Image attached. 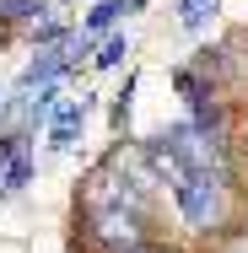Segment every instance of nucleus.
Masks as SVG:
<instances>
[{"instance_id": "2", "label": "nucleus", "mask_w": 248, "mask_h": 253, "mask_svg": "<svg viewBox=\"0 0 248 253\" xmlns=\"http://www.w3.org/2000/svg\"><path fill=\"white\" fill-rule=\"evenodd\" d=\"M130 11H135L130 0H98V5L87 11V22H81V33H87V38H98V33H108V27H113L119 16H130Z\"/></svg>"}, {"instance_id": "5", "label": "nucleus", "mask_w": 248, "mask_h": 253, "mask_svg": "<svg viewBox=\"0 0 248 253\" xmlns=\"http://www.w3.org/2000/svg\"><path fill=\"white\" fill-rule=\"evenodd\" d=\"M124 54H130V33H108L98 43V54H92V65L98 70H113V65H124Z\"/></svg>"}, {"instance_id": "7", "label": "nucleus", "mask_w": 248, "mask_h": 253, "mask_svg": "<svg viewBox=\"0 0 248 253\" xmlns=\"http://www.w3.org/2000/svg\"><path fill=\"white\" fill-rule=\"evenodd\" d=\"M130 5H135V11H146V0H130Z\"/></svg>"}, {"instance_id": "3", "label": "nucleus", "mask_w": 248, "mask_h": 253, "mask_svg": "<svg viewBox=\"0 0 248 253\" xmlns=\"http://www.w3.org/2000/svg\"><path fill=\"white\" fill-rule=\"evenodd\" d=\"M33 183V156L22 151L16 162H5V172H0V200H11V194H22Z\"/></svg>"}, {"instance_id": "4", "label": "nucleus", "mask_w": 248, "mask_h": 253, "mask_svg": "<svg viewBox=\"0 0 248 253\" xmlns=\"http://www.w3.org/2000/svg\"><path fill=\"white\" fill-rule=\"evenodd\" d=\"M216 5H221V0H178V22H184L189 33H205V27L216 22Z\"/></svg>"}, {"instance_id": "6", "label": "nucleus", "mask_w": 248, "mask_h": 253, "mask_svg": "<svg viewBox=\"0 0 248 253\" xmlns=\"http://www.w3.org/2000/svg\"><path fill=\"white\" fill-rule=\"evenodd\" d=\"M135 253H178V248H162V243H146V248H135Z\"/></svg>"}, {"instance_id": "1", "label": "nucleus", "mask_w": 248, "mask_h": 253, "mask_svg": "<svg viewBox=\"0 0 248 253\" xmlns=\"http://www.w3.org/2000/svg\"><path fill=\"white\" fill-rule=\"evenodd\" d=\"M167 189H173V205L184 215V226L210 237L232 221V178L216 172V167H189V172H162Z\"/></svg>"}]
</instances>
